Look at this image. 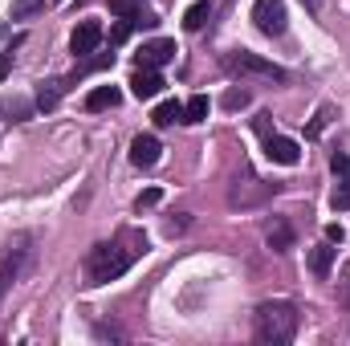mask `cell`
Returning a JSON list of instances; mask_svg holds the SVG:
<instances>
[{
	"label": "cell",
	"instance_id": "cell-20",
	"mask_svg": "<svg viewBox=\"0 0 350 346\" xmlns=\"http://www.w3.org/2000/svg\"><path fill=\"white\" fill-rule=\"evenodd\" d=\"M330 204H334V212H350V172H338V187H334Z\"/></svg>",
	"mask_w": 350,
	"mask_h": 346
},
{
	"label": "cell",
	"instance_id": "cell-23",
	"mask_svg": "<svg viewBox=\"0 0 350 346\" xmlns=\"http://www.w3.org/2000/svg\"><path fill=\"white\" fill-rule=\"evenodd\" d=\"M41 8H45V0H16V4H12V16L25 21V16H33V12H41Z\"/></svg>",
	"mask_w": 350,
	"mask_h": 346
},
{
	"label": "cell",
	"instance_id": "cell-14",
	"mask_svg": "<svg viewBox=\"0 0 350 346\" xmlns=\"http://www.w3.org/2000/svg\"><path fill=\"white\" fill-rule=\"evenodd\" d=\"M208 16H212V4H208V0H196V4L183 12V29H187V33H200V29L208 25Z\"/></svg>",
	"mask_w": 350,
	"mask_h": 346
},
{
	"label": "cell",
	"instance_id": "cell-11",
	"mask_svg": "<svg viewBox=\"0 0 350 346\" xmlns=\"http://www.w3.org/2000/svg\"><path fill=\"white\" fill-rule=\"evenodd\" d=\"M21 265H25V249H12V245H8V249L0 253V297H4V293H8V285L16 281Z\"/></svg>",
	"mask_w": 350,
	"mask_h": 346
},
{
	"label": "cell",
	"instance_id": "cell-4",
	"mask_svg": "<svg viewBox=\"0 0 350 346\" xmlns=\"http://www.w3.org/2000/svg\"><path fill=\"white\" fill-rule=\"evenodd\" d=\"M285 0H257L253 4V25L261 29L265 37H281L285 33Z\"/></svg>",
	"mask_w": 350,
	"mask_h": 346
},
{
	"label": "cell",
	"instance_id": "cell-28",
	"mask_svg": "<svg viewBox=\"0 0 350 346\" xmlns=\"http://www.w3.org/2000/svg\"><path fill=\"white\" fill-rule=\"evenodd\" d=\"M338 293H342V306H350V265H347V277H342V285H338Z\"/></svg>",
	"mask_w": 350,
	"mask_h": 346
},
{
	"label": "cell",
	"instance_id": "cell-6",
	"mask_svg": "<svg viewBox=\"0 0 350 346\" xmlns=\"http://www.w3.org/2000/svg\"><path fill=\"white\" fill-rule=\"evenodd\" d=\"M135 62H139L143 70H159V66H167V62H175V41H167V37L143 41L139 53H135Z\"/></svg>",
	"mask_w": 350,
	"mask_h": 346
},
{
	"label": "cell",
	"instance_id": "cell-5",
	"mask_svg": "<svg viewBox=\"0 0 350 346\" xmlns=\"http://www.w3.org/2000/svg\"><path fill=\"white\" fill-rule=\"evenodd\" d=\"M273 191H277L273 183H261L257 175H245V179H237V183H232V196H228V200H232V208H253V204L269 200Z\"/></svg>",
	"mask_w": 350,
	"mask_h": 346
},
{
	"label": "cell",
	"instance_id": "cell-15",
	"mask_svg": "<svg viewBox=\"0 0 350 346\" xmlns=\"http://www.w3.org/2000/svg\"><path fill=\"white\" fill-rule=\"evenodd\" d=\"M330 269H334V249H330V245L310 249V273H314V277H330Z\"/></svg>",
	"mask_w": 350,
	"mask_h": 346
},
{
	"label": "cell",
	"instance_id": "cell-9",
	"mask_svg": "<svg viewBox=\"0 0 350 346\" xmlns=\"http://www.w3.org/2000/svg\"><path fill=\"white\" fill-rule=\"evenodd\" d=\"M159 139L155 135H135V143H131V163L135 168H155L159 163Z\"/></svg>",
	"mask_w": 350,
	"mask_h": 346
},
{
	"label": "cell",
	"instance_id": "cell-25",
	"mask_svg": "<svg viewBox=\"0 0 350 346\" xmlns=\"http://www.w3.org/2000/svg\"><path fill=\"white\" fill-rule=\"evenodd\" d=\"M224 106H228V110L249 106V90H228V94H224Z\"/></svg>",
	"mask_w": 350,
	"mask_h": 346
},
{
	"label": "cell",
	"instance_id": "cell-26",
	"mask_svg": "<svg viewBox=\"0 0 350 346\" xmlns=\"http://www.w3.org/2000/svg\"><path fill=\"white\" fill-rule=\"evenodd\" d=\"M159 200H163V191H159V187H147V191H143V196H139V200H135V208H139V212H143V208H155V204H159Z\"/></svg>",
	"mask_w": 350,
	"mask_h": 346
},
{
	"label": "cell",
	"instance_id": "cell-18",
	"mask_svg": "<svg viewBox=\"0 0 350 346\" xmlns=\"http://www.w3.org/2000/svg\"><path fill=\"white\" fill-rule=\"evenodd\" d=\"M208 110H212L208 94H196V98H187V106H183V122H204Z\"/></svg>",
	"mask_w": 350,
	"mask_h": 346
},
{
	"label": "cell",
	"instance_id": "cell-24",
	"mask_svg": "<svg viewBox=\"0 0 350 346\" xmlns=\"http://www.w3.org/2000/svg\"><path fill=\"white\" fill-rule=\"evenodd\" d=\"M21 45H25V37H12V45L0 53V82H4V78H8V70H12V49H21Z\"/></svg>",
	"mask_w": 350,
	"mask_h": 346
},
{
	"label": "cell",
	"instance_id": "cell-13",
	"mask_svg": "<svg viewBox=\"0 0 350 346\" xmlns=\"http://www.w3.org/2000/svg\"><path fill=\"white\" fill-rule=\"evenodd\" d=\"M269 249H277V253H289L293 249V228H289V220H281V216H273V224H269Z\"/></svg>",
	"mask_w": 350,
	"mask_h": 346
},
{
	"label": "cell",
	"instance_id": "cell-10",
	"mask_svg": "<svg viewBox=\"0 0 350 346\" xmlns=\"http://www.w3.org/2000/svg\"><path fill=\"white\" fill-rule=\"evenodd\" d=\"M163 90V78H159V70H135V78H131V94L139 98V102H147V98H155Z\"/></svg>",
	"mask_w": 350,
	"mask_h": 346
},
{
	"label": "cell",
	"instance_id": "cell-8",
	"mask_svg": "<svg viewBox=\"0 0 350 346\" xmlns=\"http://www.w3.org/2000/svg\"><path fill=\"white\" fill-rule=\"evenodd\" d=\"M98 41H102V25L90 16V21H82V25L74 29V37H70V49H74L78 57H86V53H94V49H98Z\"/></svg>",
	"mask_w": 350,
	"mask_h": 346
},
{
	"label": "cell",
	"instance_id": "cell-2",
	"mask_svg": "<svg viewBox=\"0 0 350 346\" xmlns=\"http://www.w3.org/2000/svg\"><path fill=\"white\" fill-rule=\"evenodd\" d=\"M253 334L265 346H285L297 334V306L293 302H261L253 318Z\"/></svg>",
	"mask_w": 350,
	"mask_h": 346
},
{
	"label": "cell",
	"instance_id": "cell-3",
	"mask_svg": "<svg viewBox=\"0 0 350 346\" xmlns=\"http://www.w3.org/2000/svg\"><path fill=\"white\" fill-rule=\"evenodd\" d=\"M224 70H228L232 78H241V82H277V86L289 82V74H285L281 66L265 62L261 53H249V49H232V53H224Z\"/></svg>",
	"mask_w": 350,
	"mask_h": 346
},
{
	"label": "cell",
	"instance_id": "cell-27",
	"mask_svg": "<svg viewBox=\"0 0 350 346\" xmlns=\"http://www.w3.org/2000/svg\"><path fill=\"white\" fill-rule=\"evenodd\" d=\"M131 29H135V21H126V16H122V25H114V33H110V41H114V45H122V41L131 37Z\"/></svg>",
	"mask_w": 350,
	"mask_h": 346
},
{
	"label": "cell",
	"instance_id": "cell-21",
	"mask_svg": "<svg viewBox=\"0 0 350 346\" xmlns=\"http://www.w3.org/2000/svg\"><path fill=\"white\" fill-rule=\"evenodd\" d=\"M330 118H334V106H330V102H326V106H318V114H314V122H310V131H306V135H310V139H318V135L326 131V122H330Z\"/></svg>",
	"mask_w": 350,
	"mask_h": 346
},
{
	"label": "cell",
	"instance_id": "cell-12",
	"mask_svg": "<svg viewBox=\"0 0 350 346\" xmlns=\"http://www.w3.org/2000/svg\"><path fill=\"white\" fill-rule=\"evenodd\" d=\"M122 102V90L118 86H94L86 94V110H114Z\"/></svg>",
	"mask_w": 350,
	"mask_h": 346
},
{
	"label": "cell",
	"instance_id": "cell-7",
	"mask_svg": "<svg viewBox=\"0 0 350 346\" xmlns=\"http://www.w3.org/2000/svg\"><path fill=\"white\" fill-rule=\"evenodd\" d=\"M265 155H269L273 163H281V168H293V163L301 159V147H297L293 139H285V135H269V139H265Z\"/></svg>",
	"mask_w": 350,
	"mask_h": 346
},
{
	"label": "cell",
	"instance_id": "cell-19",
	"mask_svg": "<svg viewBox=\"0 0 350 346\" xmlns=\"http://www.w3.org/2000/svg\"><path fill=\"white\" fill-rule=\"evenodd\" d=\"M0 110L8 114V122H25V118L33 114V106H29L25 98H4V102H0Z\"/></svg>",
	"mask_w": 350,
	"mask_h": 346
},
{
	"label": "cell",
	"instance_id": "cell-17",
	"mask_svg": "<svg viewBox=\"0 0 350 346\" xmlns=\"http://www.w3.org/2000/svg\"><path fill=\"white\" fill-rule=\"evenodd\" d=\"M151 118H155V127H172V122H183V106H179L175 98H167V102H159V106H155V114H151Z\"/></svg>",
	"mask_w": 350,
	"mask_h": 346
},
{
	"label": "cell",
	"instance_id": "cell-1",
	"mask_svg": "<svg viewBox=\"0 0 350 346\" xmlns=\"http://www.w3.org/2000/svg\"><path fill=\"white\" fill-rule=\"evenodd\" d=\"M143 249H147V237L143 232H118L114 241H102V245H94L86 257V277L90 285H106V281H114V277H122L135 261L143 257Z\"/></svg>",
	"mask_w": 350,
	"mask_h": 346
},
{
	"label": "cell",
	"instance_id": "cell-29",
	"mask_svg": "<svg viewBox=\"0 0 350 346\" xmlns=\"http://www.w3.org/2000/svg\"><path fill=\"white\" fill-rule=\"evenodd\" d=\"M326 241H334V245H342V228H338V224H326Z\"/></svg>",
	"mask_w": 350,
	"mask_h": 346
},
{
	"label": "cell",
	"instance_id": "cell-22",
	"mask_svg": "<svg viewBox=\"0 0 350 346\" xmlns=\"http://www.w3.org/2000/svg\"><path fill=\"white\" fill-rule=\"evenodd\" d=\"M139 8H143V0H110V12H118V16H126V21H135Z\"/></svg>",
	"mask_w": 350,
	"mask_h": 346
},
{
	"label": "cell",
	"instance_id": "cell-16",
	"mask_svg": "<svg viewBox=\"0 0 350 346\" xmlns=\"http://www.w3.org/2000/svg\"><path fill=\"white\" fill-rule=\"evenodd\" d=\"M62 82L57 78H49V82H37V106L41 110H57V102H62Z\"/></svg>",
	"mask_w": 350,
	"mask_h": 346
}]
</instances>
